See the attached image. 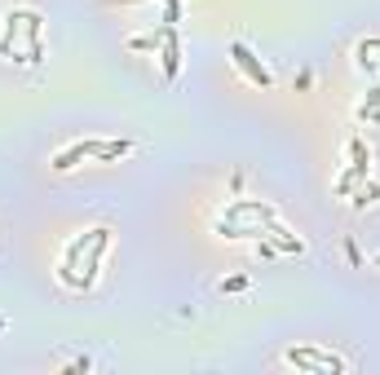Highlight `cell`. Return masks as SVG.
<instances>
[{"label":"cell","mask_w":380,"mask_h":375,"mask_svg":"<svg viewBox=\"0 0 380 375\" xmlns=\"http://www.w3.org/2000/svg\"><path fill=\"white\" fill-rule=\"evenodd\" d=\"M275 221H279V216H275L270 203H261V199H234L230 208H225V216L217 221V234H225V238H261Z\"/></svg>","instance_id":"2"},{"label":"cell","mask_w":380,"mask_h":375,"mask_svg":"<svg viewBox=\"0 0 380 375\" xmlns=\"http://www.w3.org/2000/svg\"><path fill=\"white\" fill-rule=\"evenodd\" d=\"M283 362L296 371H314V375H340L345 371V362H340L336 354H323V349H310V345H301V349H288L283 354Z\"/></svg>","instance_id":"4"},{"label":"cell","mask_w":380,"mask_h":375,"mask_svg":"<svg viewBox=\"0 0 380 375\" xmlns=\"http://www.w3.org/2000/svg\"><path fill=\"white\" fill-rule=\"evenodd\" d=\"M243 287H248V274H234V278L221 283V292H243Z\"/></svg>","instance_id":"11"},{"label":"cell","mask_w":380,"mask_h":375,"mask_svg":"<svg viewBox=\"0 0 380 375\" xmlns=\"http://www.w3.org/2000/svg\"><path fill=\"white\" fill-rule=\"evenodd\" d=\"M159 49H164V80H177V71H182V44H177V31L173 27H164Z\"/></svg>","instance_id":"6"},{"label":"cell","mask_w":380,"mask_h":375,"mask_svg":"<svg viewBox=\"0 0 380 375\" xmlns=\"http://www.w3.org/2000/svg\"><path fill=\"white\" fill-rule=\"evenodd\" d=\"M230 62H234V71H239L248 84H257V89H270V84H275V76L266 71V62H261V58L248 49L243 40H234V44H230Z\"/></svg>","instance_id":"5"},{"label":"cell","mask_w":380,"mask_h":375,"mask_svg":"<svg viewBox=\"0 0 380 375\" xmlns=\"http://www.w3.org/2000/svg\"><path fill=\"white\" fill-rule=\"evenodd\" d=\"M106 243H111V225H93V229H85L80 238H71V243H67L62 265H58V278H62L71 292H89V287L98 283Z\"/></svg>","instance_id":"1"},{"label":"cell","mask_w":380,"mask_h":375,"mask_svg":"<svg viewBox=\"0 0 380 375\" xmlns=\"http://www.w3.org/2000/svg\"><path fill=\"white\" fill-rule=\"evenodd\" d=\"M40 14L35 9H14L5 14V35H0V58L18 62V40H27V67H35L44 58V44H40Z\"/></svg>","instance_id":"3"},{"label":"cell","mask_w":380,"mask_h":375,"mask_svg":"<svg viewBox=\"0 0 380 375\" xmlns=\"http://www.w3.org/2000/svg\"><path fill=\"white\" fill-rule=\"evenodd\" d=\"M349 159H354V164H349L354 173H359V177H367V168H372V150L363 146V137H354V141H349Z\"/></svg>","instance_id":"9"},{"label":"cell","mask_w":380,"mask_h":375,"mask_svg":"<svg viewBox=\"0 0 380 375\" xmlns=\"http://www.w3.org/2000/svg\"><path fill=\"white\" fill-rule=\"evenodd\" d=\"M376 199H380L376 181H359V186H354V208H367V203H376Z\"/></svg>","instance_id":"10"},{"label":"cell","mask_w":380,"mask_h":375,"mask_svg":"<svg viewBox=\"0 0 380 375\" xmlns=\"http://www.w3.org/2000/svg\"><path fill=\"white\" fill-rule=\"evenodd\" d=\"M124 155H133V141H98V146H93V159H102V164L124 159Z\"/></svg>","instance_id":"8"},{"label":"cell","mask_w":380,"mask_h":375,"mask_svg":"<svg viewBox=\"0 0 380 375\" xmlns=\"http://www.w3.org/2000/svg\"><path fill=\"white\" fill-rule=\"evenodd\" d=\"M93 146H98V141H76V146H67L62 155H53V173H71L76 164L93 159Z\"/></svg>","instance_id":"7"}]
</instances>
